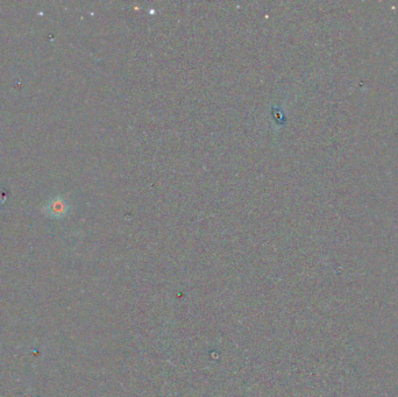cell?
Segmentation results:
<instances>
[{
    "mask_svg": "<svg viewBox=\"0 0 398 397\" xmlns=\"http://www.w3.org/2000/svg\"><path fill=\"white\" fill-rule=\"evenodd\" d=\"M43 211H45V213L48 215V217L62 218L64 217L66 212H68V204H66L65 199H63L62 197H56L50 199L49 202L46 204L45 207H43Z\"/></svg>",
    "mask_w": 398,
    "mask_h": 397,
    "instance_id": "6da1fadb",
    "label": "cell"
}]
</instances>
